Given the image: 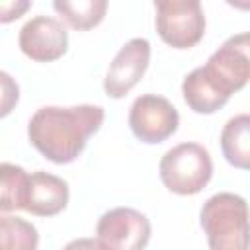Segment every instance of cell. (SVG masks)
<instances>
[{"mask_svg":"<svg viewBox=\"0 0 250 250\" xmlns=\"http://www.w3.org/2000/svg\"><path fill=\"white\" fill-rule=\"evenodd\" d=\"M2 186H0V209L4 213L23 209L25 207V193L29 184V174L16 164L4 162L0 166Z\"/></svg>","mask_w":250,"mask_h":250,"instance_id":"cell-13","label":"cell"},{"mask_svg":"<svg viewBox=\"0 0 250 250\" xmlns=\"http://www.w3.org/2000/svg\"><path fill=\"white\" fill-rule=\"evenodd\" d=\"M182 94L186 104L189 105L191 111L209 115L221 109L229 102V94L217 84V80L207 72L205 66L193 68L182 84Z\"/></svg>","mask_w":250,"mask_h":250,"instance_id":"cell-10","label":"cell"},{"mask_svg":"<svg viewBox=\"0 0 250 250\" xmlns=\"http://www.w3.org/2000/svg\"><path fill=\"white\" fill-rule=\"evenodd\" d=\"M96 238L102 248L141 250L150 240V221L137 209L115 207L100 217Z\"/></svg>","mask_w":250,"mask_h":250,"instance_id":"cell-5","label":"cell"},{"mask_svg":"<svg viewBox=\"0 0 250 250\" xmlns=\"http://www.w3.org/2000/svg\"><path fill=\"white\" fill-rule=\"evenodd\" d=\"M21 53L35 62H53L68 49V33L62 23L49 16L31 18L18 37Z\"/></svg>","mask_w":250,"mask_h":250,"instance_id":"cell-8","label":"cell"},{"mask_svg":"<svg viewBox=\"0 0 250 250\" xmlns=\"http://www.w3.org/2000/svg\"><path fill=\"white\" fill-rule=\"evenodd\" d=\"M229 6L236 8V10H244V12H250V0H225Z\"/></svg>","mask_w":250,"mask_h":250,"instance_id":"cell-18","label":"cell"},{"mask_svg":"<svg viewBox=\"0 0 250 250\" xmlns=\"http://www.w3.org/2000/svg\"><path fill=\"white\" fill-rule=\"evenodd\" d=\"M207 72L232 96L250 80V31L229 37L207 61Z\"/></svg>","mask_w":250,"mask_h":250,"instance_id":"cell-6","label":"cell"},{"mask_svg":"<svg viewBox=\"0 0 250 250\" xmlns=\"http://www.w3.org/2000/svg\"><path fill=\"white\" fill-rule=\"evenodd\" d=\"M156 18H182L203 12L201 0H154Z\"/></svg>","mask_w":250,"mask_h":250,"instance_id":"cell-15","label":"cell"},{"mask_svg":"<svg viewBox=\"0 0 250 250\" xmlns=\"http://www.w3.org/2000/svg\"><path fill=\"white\" fill-rule=\"evenodd\" d=\"M199 223L213 250H246L250 246V209L246 199L236 193L211 195L201 207Z\"/></svg>","mask_w":250,"mask_h":250,"instance_id":"cell-2","label":"cell"},{"mask_svg":"<svg viewBox=\"0 0 250 250\" xmlns=\"http://www.w3.org/2000/svg\"><path fill=\"white\" fill-rule=\"evenodd\" d=\"M150 61V43L145 37L129 39L113 57L104 78V90L109 98L127 96L143 78Z\"/></svg>","mask_w":250,"mask_h":250,"instance_id":"cell-7","label":"cell"},{"mask_svg":"<svg viewBox=\"0 0 250 250\" xmlns=\"http://www.w3.org/2000/svg\"><path fill=\"white\" fill-rule=\"evenodd\" d=\"M104 117L105 111L102 105H45L31 115L27 137L47 160L68 164L78 158L88 139L102 127Z\"/></svg>","mask_w":250,"mask_h":250,"instance_id":"cell-1","label":"cell"},{"mask_svg":"<svg viewBox=\"0 0 250 250\" xmlns=\"http://www.w3.org/2000/svg\"><path fill=\"white\" fill-rule=\"evenodd\" d=\"M164 188L178 195L199 193L213 176L209 150L199 143H182L170 148L158 164Z\"/></svg>","mask_w":250,"mask_h":250,"instance_id":"cell-3","label":"cell"},{"mask_svg":"<svg viewBox=\"0 0 250 250\" xmlns=\"http://www.w3.org/2000/svg\"><path fill=\"white\" fill-rule=\"evenodd\" d=\"M68 203V184L49 172H33L25 193V211L37 217L59 215Z\"/></svg>","mask_w":250,"mask_h":250,"instance_id":"cell-9","label":"cell"},{"mask_svg":"<svg viewBox=\"0 0 250 250\" xmlns=\"http://www.w3.org/2000/svg\"><path fill=\"white\" fill-rule=\"evenodd\" d=\"M0 78H2V92H4L2 94V117H4L10 113L12 105L18 102V84L12 82L8 72H2Z\"/></svg>","mask_w":250,"mask_h":250,"instance_id":"cell-17","label":"cell"},{"mask_svg":"<svg viewBox=\"0 0 250 250\" xmlns=\"http://www.w3.org/2000/svg\"><path fill=\"white\" fill-rule=\"evenodd\" d=\"M221 150L230 166L250 170V113H240L227 121L221 131Z\"/></svg>","mask_w":250,"mask_h":250,"instance_id":"cell-11","label":"cell"},{"mask_svg":"<svg viewBox=\"0 0 250 250\" xmlns=\"http://www.w3.org/2000/svg\"><path fill=\"white\" fill-rule=\"evenodd\" d=\"M31 6V0H0V21L10 23L21 18Z\"/></svg>","mask_w":250,"mask_h":250,"instance_id":"cell-16","label":"cell"},{"mask_svg":"<svg viewBox=\"0 0 250 250\" xmlns=\"http://www.w3.org/2000/svg\"><path fill=\"white\" fill-rule=\"evenodd\" d=\"M55 12L76 31H88L102 23L107 0H53Z\"/></svg>","mask_w":250,"mask_h":250,"instance_id":"cell-12","label":"cell"},{"mask_svg":"<svg viewBox=\"0 0 250 250\" xmlns=\"http://www.w3.org/2000/svg\"><path fill=\"white\" fill-rule=\"evenodd\" d=\"M0 244L2 248L35 250L39 244V234L31 223L20 217L4 215L0 219Z\"/></svg>","mask_w":250,"mask_h":250,"instance_id":"cell-14","label":"cell"},{"mask_svg":"<svg viewBox=\"0 0 250 250\" xmlns=\"http://www.w3.org/2000/svg\"><path fill=\"white\" fill-rule=\"evenodd\" d=\"M178 125V109L166 98L156 94L139 96L129 109V127L133 135L146 145L166 141L176 133Z\"/></svg>","mask_w":250,"mask_h":250,"instance_id":"cell-4","label":"cell"}]
</instances>
